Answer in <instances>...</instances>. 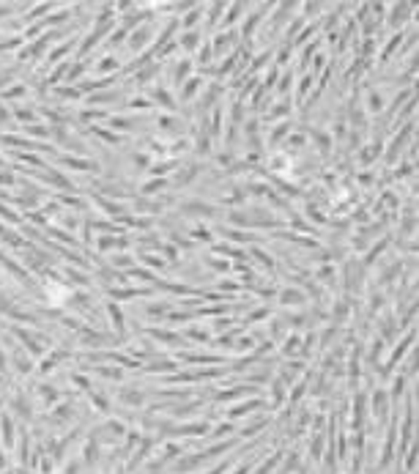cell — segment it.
Here are the masks:
<instances>
[{
	"label": "cell",
	"instance_id": "cell-1",
	"mask_svg": "<svg viewBox=\"0 0 419 474\" xmlns=\"http://www.w3.org/2000/svg\"><path fill=\"white\" fill-rule=\"evenodd\" d=\"M44 293H47V302L52 307H63L69 299H72V288L69 286H61V283H47L44 286Z\"/></svg>",
	"mask_w": 419,
	"mask_h": 474
},
{
	"label": "cell",
	"instance_id": "cell-2",
	"mask_svg": "<svg viewBox=\"0 0 419 474\" xmlns=\"http://www.w3.org/2000/svg\"><path fill=\"white\" fill-rule=\"evenodd\" d=\"M0 277H3V269H0Z\"/></svg>",
	"mask_w": 419,
	"mask_h": 474
}]
</instances>
